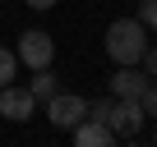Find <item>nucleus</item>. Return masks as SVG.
I'll return each instance as SVG.
<instances>
[{
	"mask_svg": "<svg viewBox=\"0 0 157 147\" xmlns=\"http://www.w3.org/2000/svg\"><path fill=\"white\" fill-rule=\"evenodd\" d=\"M143 51H148V28L139 19H116L106 28V55L116 64H139Z\"/></svg>",
	"mask_w": 157,
	"mask_h": 147,
	"instance_id": "obj_1",
	"label": "nucleus"
},
{
	"mask_svg": "<svg viewBox=\"0 0 157 147\" xmlns=\"http://www.w3.org/2000/svg\"><path fill=\"white\" fill-rule=\"evenodd\" d=\"M143 106H139V97H116L111 101V115H106V129L116 133V142H134L139 138V129H143Z\"/></svg>",
	"mask_w": 157,
	"mask_h": 147,
	"instance_id": "obj_2",
	"label": "nucleus"
},
{
	"mask_svg": "<svg viewBox=\"0 0 157 147\" xmlns=\"http://www.w3.org/2000/svg\"><path fill=\"white\" fill-rule=\"evenodd\" d=\"M14 55H19L28 69H46V64L56 60V41H51V32H42V28H23Z\"/></svg>",
	"mask_w": 157,
	"mask_h": 147,
	"instance_id": "obj_3",
	"label": "nucleus"
},
{
	"mask_svg": "<svg viewBox=\"0 0 157 147\" xmlns=\"http://www.w3.org/2000/svg\"><path fill=\"white\" fill-rule=\"evenodd\" d=\"M83 115H88V101H83V97H74V92H51V97H46V120H51L56 129H65V133L83 120Z\"/></svg>",
	"mask_w": 157,
	"mask_h": 147,
	"instance_id": "obj_4",
	"label": "nucleus"
},
{
	"mask_svg": "<svg viewBox=\"0 0 157 147\" xmlns=\"http://www.w3.org/2000/svg\"><path fill=\"white\" fill-rule=\"evenodd\" d=\"M33 110H37V97L28 88H19V83H5V88H0V115H5V120L23 124Z\"/></svg>",
	"mask_w": 157,
	"mask_h": 147,
	"instance_id": "obj_5",
	"label": "nucleus"
},
{
	"mask_svg": "<svg viewBox=\"0 0 157 147\" xmlns=\"http://www.w3.org/2000/svg\"><path fill=\"white\" fill-rule=\"evenodd\" d=\"M69 138H74L78 147H111V142H116V133H111L102 120H93V115H83V120H78V124L69 129Z\"/></svg>",
	"mask_w": 157,
	"mask_h": 147,
	"instance_id": "obj_6",
	"label": "nucleus"
},
{
	"mask_svg": "<svg viewBox=\"0 0 157 147\" xmlns=\"http://www.w3.org/2000/svg\"><path fill=\"white\" fill-rule=\"evenodd\" d=\"M148 74H139V64H120L111 74V97H143Z\"/></svg>",
	"mask_w": 157,
	"mask_h": 147,
	"instance_id": "obj_7",
	"label": "nucleus"
},
{
	"mask_svg": "<svg viewBox=\"0 0 157 147\" xmlns=\"http://www.w3.org/2000/svg\"><path fill=\"white\" fill-rule=\"evenodd\" d=\"M28 92H33L37 101H46L51 92H60V83H56V74H51V64H46V69H37V78L28 83Z\"/></svg>",
	"mask_w": 157,
	"mask_h": 147,
	"instance_id": "obj_8",
	"label": "nucleus"
},
{
	"mask_svg": "<svg viewBox=\"0 0 157 147\" xmlns=\"http://www.w3.org/2000/svg\"><path fill=\"white\" fill-rule=\"evenodd\" d=\"M14 74H19V55H14L10 46H0V88L14 83Z\"/></svg>",
	"mask_w": 157,
	"mask_h": 147,
	"instance_id": "obj_9",
	"label": "nucleus"
},
{
	"mask_svg": "<svg viewBox=\"0 0 157 147\" xmlns=\"http://www.w3.org/2000/svg\"><path fill=\"white\" fill-rule=\"evenodd\" d=\"M139 106H143V115H148V120H157V78H148V88H143Z\"/></svg>",
	"mask_w": 157,
	"mask_h": 147,
	"instance_id": "obj_10",
	"label": "nucleus"
},
{
	"mask_svg": "<svg viewBox=\"0 0 157 147\" xmlns=\"http://www.w3.org/2000/svg\"><path fill=\"white\" fill-rule=\"evenodd\" d=\"M139 23L148 32H157V0H139Z\"/></svg>",
	"mask_w": 157,
	"mask_h": 147,
	"instance_id": "obj_11",
	"label": "nucleus"
},
{
	"mask_svg": "<svg viewBox=\"0 0 157 147\" xmlns=\"http://www.w3.org/2000/svg\"><path fill=\"white\" fill-rule=\"evenodd\" d=\"M139 69L148 74V78H157V46L148 41V51H143V60H139Z\"/></svg>",
	"mask_w": 157,
	"mask_h": 147,
	"instance_id": "obj_12",
	"label": "nucleus"
},
{
	"mask_svg": "<svg viewBox=\"0 0 157 147\" xmlns=\"http://www.w3.org/2000/svg\"><path fill=\"white\" fill-rule=\"evenodd\" d=\"M111 101H116V97H106V101H97V106H88V115H93V120H102V124H106V115H111Z\"/></svg>",
	"mask_w": 157,
	"mask_h": 147,
	"instance_id": "obj_13",
	"label": "nucleus"
},
{
	"mask_svg": "<svg viewBox=\"0 0 157 147\" xmlns=\"http://www.w3.org/2000/svg\"><path fill=\"white\" fill-rule=\"evenodd\" d=\"M56 0H28V9H51Z\"/></svg>",
	"mask_w": 157,
	"mask_h": 147,
	"instance_id": "obj_14",
	"label": "nucleus"
}]
</instances>
